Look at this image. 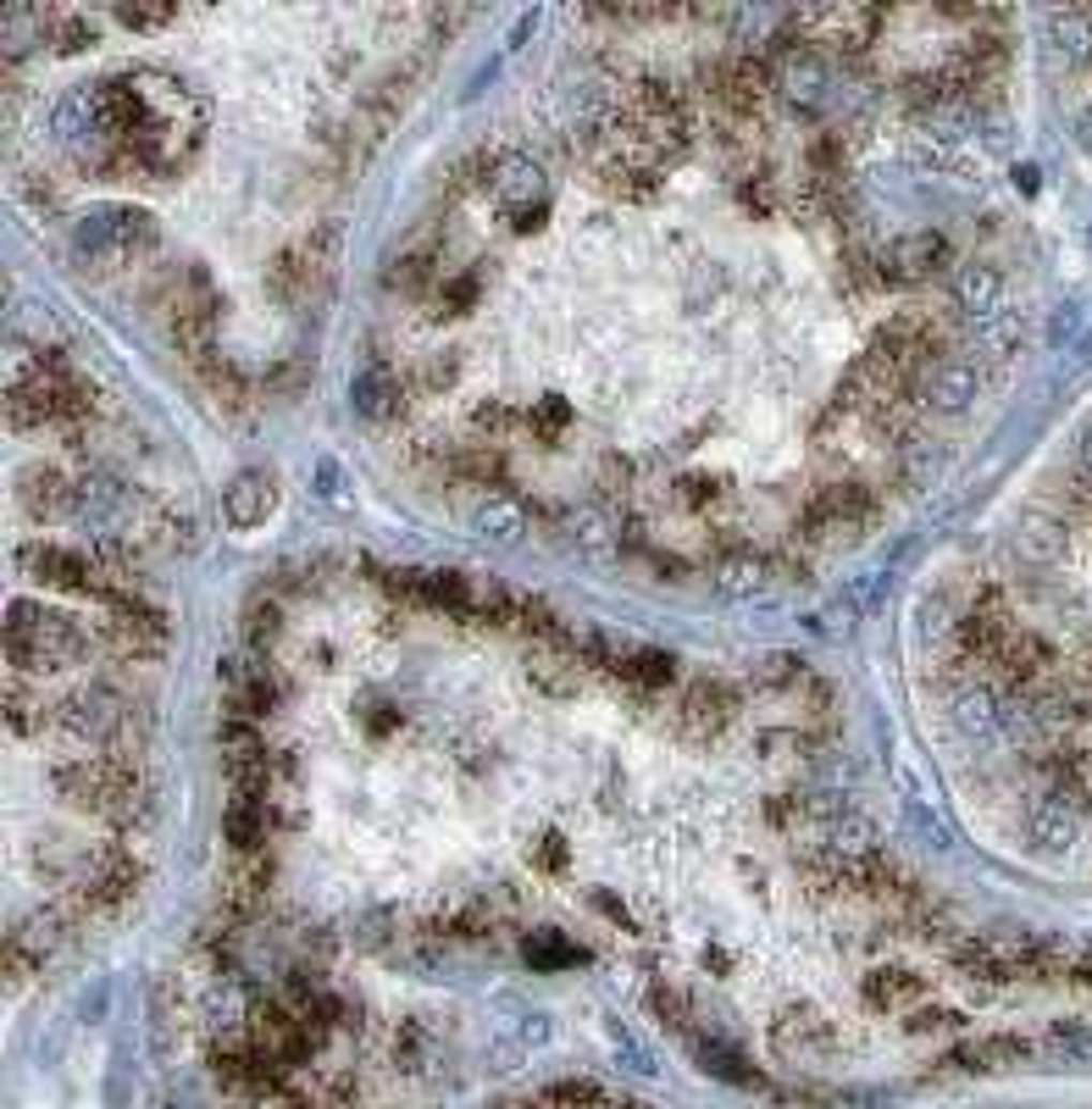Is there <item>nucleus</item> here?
Returning a JSON list of instances; mask_svg holds the SVG:
<instances>
[{"label": "nucleus", "mask_w": 1092, "mask_h": 1109, "mask_svg": "<svg viewBox=\"0 0 1092 1109\" xmlns=\"http://www.w3.org/2000/svg\"><path fill=\"white\" fill-rule=\"evenodd\" d=\"M6 722H12V733H34V727H40L34 705H23V694H17V689H12V699H6Z\"/></svg>", "instance_id": "obj_47"}, {"label": "nucleus", "mask_w": 1092, "mask_h": 1109, "mask_svg": "<svg viewBox=\"0 0 1092 1109\" xmlns=\"http://www.w3.org/2000/svg\"><path fill=\"white\" fill-rule=\"evenodd\" d=\"M1048 1049L1076 1065H1092V1021H1059L1048 1026Z\"/></svg>", "instance_id": "obj_32"}, {"label": "nucleus", "mask_w": 1092, "mask_h": 1109, "mask_svg": "<svg viewBox=\"0 0 1092 1109\" xmlns=\"http://www.w3.org/2000/svg\"><path fill=\"white\" fill-rule=\"evenodd\" d=\"M333 250H339V227L333 222H323V227H311L305 239H295L288 250H278V261H272V272H267V283H272V295L278 300H316L323 295V283H328V272H333Z\"/></svg>", "instance_id": "obj_5"}, {"label": "nucleus", "mask_w": 1092, "mask_h": 1109, "mask_svg": "<svg viewBox=\"0 0 1092 1109\" xmlns=\"http://www.w3.org/2000/svg\"><path fill=\"white\" fill-rule=\"evenodd\" d=\"M56 788L73 794L89 815L101 822H128L139 810V777L128 760H73V766H56Z\"/></svg>", "instance_id": "obj_4"}, {"label": "nucleus", "mask_w": 1092, "mask_h": 1109, "mask_svg": "<svg viewBox=\"0 0 1092 1109\" xmlns=\"http://www.w3.org/2000/svg\"><path fill=\"white\" fill-rule=\"evenodd\" d=\"M472 528L483 533V538H517V533H522V505L505 500V494H494V500H483V505H472Z\"/></svg>", "instance_id": "obj_29"}, {"label": "nucleus", "mask_w": 1092, "mask_h": 1109, "mask_svg": "<svg viewBox=\"0 0 1092 1109\" xmlns=\"http://www.w3.org/2000/svg\"><path fill=\"white\" fill-rule=\"evenodd\" d=\"M959 1026V1016L954 1009H938V1004H926V1009H910L904 1016V1032H915V1037H931V1032H954Z\"/></svg>", "instance_id": "obj_42"}, {"label": "nucleus", "mask_w": 1092, "mask_h": 1109, "mask_svg": "<svg viewBox=\"0 0 1092 1109\" xmlns=\"http://www.w3.org/2000/svg\"><path fill=\"white\" fill-rule=\"evenodd\" d=\"M771 84H777L798 112H816L826 101V56H816L810 45L788 50L777 68H771Z\"/></svg>", "instance_id": "obj_15"}, {"label": "nucleus", "mask_w": 1092, "mask_h": 1109, "mask_svg": "<svg viewBox=\"0 0 1092 1109\" xmlns=\"http://www.w3.org/2000/svg\"><path fill=\"white\" fill-rule=\"evenodd\" d=\"M688 1037V1054L716 1076V1082H737V1088H765V1076L749 1065V1054L744 1049H732V1043H721V1037H710V1032H683Z\"/></svg>", "instance_id": "obj_18"}, {"label": "nucleus", "mask_w": 1092, "mask_h": 1109, "mask_svg": "<svg viewBox=\"0 0 1092 1109\" xmlns=\"http://www.w3.org/2000/svg\"><path fill=\"white\" fill-rule=\"evenodd\" d=\"M222 771H228V788L234 794H261L267 799V782H272V755L261 749L250 722H234L222 727Z\"/></svg>", "instance_id": "obj_10"}, {"label": "nucleus", "mask_w": 1092, "mask_h": 1109, "mask_svg": "<svg viewBox=\"0 0 1092 1109\" xmlns=\"http://www.w3.org/2000/svg\"><path fill=\"white\" fill-rule=\"evenodd\" d=\"M887 17L882 12H865V6H826V12H793L788 28L798 34V45H810L816 56H859L865 45L877 40V28Z\"/></svg>", "instance_id": "obj_6"}, {"label": "nucleus", "mask_w": 1092, "mask_h": 1109, "mask_svg": "<svg viewBox=\"0 0 1092 1109\" xmlns=\"http://www.w3.org/2000/svg\"><path fill=\"white\" fill-rule=\"evenodd\" d=\"M139 888V860L128 855V849H106V855H94V871H89V883L78 888V899L89 910H111V904H128Z\"/></svg>", "instance_id": "obj_14"}, {"label": "nucleus", "mask_w": 1092, "mask_h": 1109, "mask_svg": "<svg viewBox=\"0 0 1092 1109\" xmlns=\"http://www.w3.org/2000/svg\"><path fill=\"white\" fill-rule=\"evenodd\" d=\"M976 383H982V372L971 361H959V355H948V361L921 383V400L938 405V411H954V405H966L976 395Z\"/></svg>", "instance_id": "obj_22"}, {"label": "nucleus", "mask_w": 1092, "mask_h": 1109, "mask_svg": "<svg viewBox=\"0 0 1092 1109\" xmlns=\"http://www.w3.org/2000/svg\"><path fill=\"white\" fill-rule=\"evenodd\" d=\"M40 28H45V45H50V50H84V45L94 40L89 12H40Z\"/></svg>", "instance_id": "obj_28"}, {"label": "nucleus", "mask_w": 1092, "mask_h": 1109, "mask_svg": "<svg viewBox=\"0 0 1092 1109\" xmlns=\"http://www.w3.org/2000/svg\"><path fill=\"white\" fill-rule=\"evenodd\" d=\"M765 577H771V566L760 561L754 549H737V554H727V561H721V589H727V594H760Z\"/></svg>", "instance_id": "obj_30"}, {"label": "nucleus", "mask_w": 1092, "mask_h": 1109, "mask_svg": "<svg viewBox=\"0 0 1092 1109\" xmlns=\"http://www.w3.org/2000/svg\"><path fill=\"white\" fill-rule=\"evenodd\" d=\"M244 638H250V644H272V638H278V605H272V600H261L255 610H244Z\"/></svg>", "instance_id": "obj_43"}, {"label": "nucleus", "mask_w": 1092, "mask_h": 1109, "mask_svg": "<svg viewBox=\"0 0 1092 1109\" xmlns=\"http://www.w3.org/2000/svg\"><path fill=\"white\" fill-rule=\"evenodd\" d=\"M649 1004H655V1016H660L665 1026L688 1032V1004H683V993H677V988H665V982H649Z\"/></svg>", "instance_id": "obj_41"}, {"label": "nucleus", "mask_w": 1092, "mask_h": 1109, "mask_svg": "<svg viewBox=\"0 0 1092 1109\" xmlns=\"http://www.w3.org/2000/svg\"><path fill=\"white\" fill-rule=\"evenodd\" d=\"M732 710H737L732 682H721V677H710V671H699L693 682H683V694H677V722H683L688 738H716V733H727Z\"/></svg>", "instance_id": "obj_9"}, {"label": "nucleus", "mask_w": 1092, "mask_h": 1109, "mask_svg": "<svg viewBox=\"0 0 1092 1109\" xmlns=\"http://www.w3.org/2000/svg\"><path fill=\"white\" fill-rule=\"evenodd\" d=\"M810 749V738L798 733V727H771V733H760V755L765 760H798Z\"/></svg>", "instance_id": "obj_38"}, {"label": "nucleus", "mask_w": 1092, "mask_h": 1109, "mask_svg": "<svg viewBox=\"0 0 1092 1109\" xmlns=\"http://www.w3.org/2000/svg\"><path fill=\"white\" fill-rule=\"evenodd\" d=\"M150 245H155V222L139 206H94L73 222V250L89 267H111V261L122 267Z\"/></svg>", "instance_id": "obj_3"}, {"label": "nucleus", "mask_w": 1092, "mask_h": 1109, "mask_svg": "<svg viewBox=\"0 0 1092 1109\" xmlns=\"http://www.w3.org/2000/svg\"><path fill=\"white\" fill-rule=\"evenodd\" d=\"M522 416H527V428H533L538 439H560V433L571 428V405H566V400H555V395H543V400H533V405H527Z\"/></svg>", "instance_id": "obj_33"}, {"label": "nucleus", "mask_w": 1092, "mask_h": 1109, "mask_svg": "<svg viewBox=\"0 0 1092 1109\" xmlns=\"http://www.w3.org/2000/svg\"><path fill=\"white\" fill-rule=\"evenodd\" d=\"M394 1060H400V1070H422L428 1065V1026L422 1021H405L394 1032Z\"/></svg>", "instance_id": "obj_37"}, {"label": "nucleus", "mask_w": 1092, "mask_h": 1109, "mask_svg": "<svg viewBox=\"0 0 1092 1109\" xmlns=\"http://www.w3.org/2000/svg\"><path fill=\"white\" fill-rule=\"evenodd\" d=\"M422 378H428V388H449V383H455V350H438L433 367H422Z\"/></svg>", "instance_id": "obj_46"}, {"label": "nucleus", "mask_w": 1092, "mask_h": 1109, "mask_svg": "<svg viewBox=\"0 0 1092 1109\" xmlns=\"http://www.w3.org/2000/svg\"><path fill=\"white\" fill-rule=\"evenodd\" d=\"M167 638V616L134 600V594H117L111 610H106V622H101V644L111 649L117 661H150L155 649H162Z\"/></svg>", "instance_id": "obj_7"}, {"label": "nucleus", "mask_w": 1092, "mask_h": 1109, "mask_svg": "<svg viewBox=\"0 0 1092 1109\" xmlns=\"http://www.w3.org/2000/svg\"><path fill=\"white\" fill-rule=\"evenodd\" d=\"M278 705V682L267 671V661H234L228 666V710L239 722H255V715H272Z\"/></svg>", "instance_id": "obj_17"}, {"label": "nucleus", "mask_w": 1092, "mask_h": 1109, "mask_svg": "<svg viewBox=\"0 0 1092 1109\" xmlns=\"http://www.w3.org/2000/svg\"><path fill=\"white\" fill-rule=\"evenodd\" d=\"M533 866H538V871H566V843H560V838H543L538 849H533Z\"/></svg>", "instance_id": "obj_48"}, {"label": "nucleus", "mask_w": 1092, "mask_h": 1109, "mask_svg": "<svg viewBox=\"0 0 1092 1109\" xmlns=\"http://www.w3.org/2000/svg\"><path fill=\"white\" fill-rule=\"evenodd\" d=\"M737 201H744L754 217H765L771 206H777V189H771V173H737Z\"/></svg>", "instance_id": "obj_39"}, {"label": "nucleus", "mask_w": 1092, "mask_h": 1109, "mask_svg": "<svg viewBox=\"0 0 1092 1109\" xmlns=\"http://www.w3.org/2000/svg\"><path fill=\"white\" fill-rule=\"evenodd\" d=\"M1032 1060V1043L1015 1032H992V1037H959L943 1049V1070H999V1065H1020Z\"/></svg>", "instance_id": "obj_12"}, {"label": "nucleus", "mask_w": 1092, "mask_h": 1109, "mask_svg": "<svg viewBox=\"0 0 1092 1109\" xmlns=\"http://www.w3.org/2000/svg\"><path fill=\"white\" fill-rule=\"evenodd\" d=\"M117 23L122 28H167L173 6H117Z\"/></svg>", "instance_id": "obj_44"}, {"label": "nucleus", "mask_w": 1092, "mask_h": 1109, "mask_svg": "<svg viewBox=\"0 0 1092 1109\" xmlns=\"http://www.w3.org/2000/svg\"><path fill=\"white\" fill-rule=\"evenodd\" d=\"M489 194H494V206L522 227H533L543 211H550V183H543L538 161H527V156H499L489 167Z\"/></svg>", "instance_id": "obj_8"}, {"label": "nucleus", "mask_w": 1092, "mask_h": 1109, "mask_svg": "<svg viewBox=\"0 0 1092 1109\" xmlns=\"http://www.w3.org/2000/svg\"><path fill=\"white\" fill-rule=\"evenodd\" d=\"M272 505H278V488H272L267 472H239L228 483V494H222V511H228L234 528H255V521H267Z\"/></svg>", "instance_id": "obj_19"}, {"label": "nucleus", "mask_w": 1092, "mask_h": 1109, "mask_svg": "<svg viewBox=\"0 0 1092 1109\" xmlns=\"http://www.w3.org/2000/svg\"><path fill=\"white\" fill-rule=\"evenodd\" d=\"M499 1109H533V1104H499Z\"/></svg>", "instance_id": "obj_50"}, {"label": "nucleus", "mask_w": 1092, "mask_h": 1109, "mask_svg": "<svg viewBox=\"0 0 1092 1109\" xmlns=\"http://www.w3.org/2000/svg\"><path fill=\"white\" fill-rule=\"evenodd\" d=\"M349 400H356V411L367 422H394L405 411V383H400V372L389 361H367L356 388H349Z\"/></svg>", "instance_id": "obj_16"}, {"label": "nucleus", "mask_w": 1092, "mask_h": 1109, "mask_svg": "<svg viewBox=\"0 0 1092 1109\" xmlns=\"http://www.w3.org/2000/svg\"><path fill=\"white\" fill-rule=\"evenodd\" d=\"M101 112H106V145L134 173L178 178L195 167L206 139V106L173 73L122 68L117 78L101 84Z\"/></svg>", "instance_id": "obj_1"}, {"label": "nucleus", "mask_w": 1092, "mask_h": 1109, "mask_svg": "<svg viewBox=\"0 0 1092 1109\" xmlns=\"http://www.w3.org/2000/svg\"><path fill=\"white\" fill-rule=\"evenodd\" d=\"M543 1104H560V1109H604V1093L594 1082H560L543 1093Z\"/></svg>", "instance_id": "obj_40"}, {"label": "nucleus", "mask_w": 1092, "mask_h": 1109, "mask_svg": "<svg viewBox=\"0 0 1092 1109\" xmlns=\"http://www.w3.org/2000/svg\"><path fill=\"white\" fill-rule=\"evenodd\" d=\"M367 727H372V733H394L400 715H394L389 705H367Z\"/></svg>", "instance_id": "obj_49"}, {"label": "nucleus", "mask_w": 1092, "mask_h": 1109, "mask_svg": "<svg viewBox=\"0 0 1092 1109\" xmlns=\"http://www.w3.org/2000/svg\"><path fill=\"white\" fill-rule=\"evenodd\" d=\"M533 682L543 694H577V682H583V655H577V644H550L543 655L533 661Z\"/></svg>", "instance_id": "obj_24"}, {"label": "nucleus", "mask_w": 1092, "mask_h": 1109, "mask_svg": "<svg viewBox=\"0 0 1092 1109\" xmlns=\"http://www.w3.org/2000/svg\"><path fill=\"white\" fill-rule=\"evenodd\" d=\"M566 528H571V538L583 544V549H610V544H622V533H616V516H610V511H599V505H588V511H571V516H566Z\"/></svg>", "instance_id": "obj_31"}, {"label": "nucleus", "mask_w": 1092, "mask_h": 1109, "mask_svg": "<svg viewBox=\"0 0 1092 1109\" xmlns=\"http://www.w3.org/2000/svg\"><path fill=\"white\" fill-rule=\"evenodd\" d=\"M921 993H926V982H921L915 971H898V965H893V971H871V976H865V1004L882 1009V1016H893L898 1004H910V1009H915V999H921Z\"/></svg>", "instance_id": "obj_25"}, {"label": "nucleus", "mask_w": 1092, "mask_h": 1109, "mask_svg": "<svg viewBox=\"0 0 1092 1109\" xmlns=\"http://www.w3.org/2000/svg\"><path fill=\"white\" fill-rule=\"evenodd\" d=\"M222 832H228L234 855L267 849V799H261V794H234V799H228V815H222Z\"/></svg>", "instance_id": "obj_21"}, {"label": "nucleus", "mask_w": 1092, "mask_h": 1109, "mask_svg": "<svg viewBox=\"0 0 1092 1109\" xmlns=\"http://www.w3.org/2000/svg\"><path fill=\"white\" fill-rule=\"evenodd\" d=\"M599 483L610 488V494H622V488L632 483V461H627V455H604V461H599Z\"/></svg>", "instance_id": "obj_45"}, {"label": "nucleus", "mask_w": 1092, "mask_h": 1109, "mask_svg": "<svg viewBox=\"0 0 1092 1109\" xmlns=\"http://www.w3.org/2000/svg\"><path fill=\"white\" fill-rule=\"evenodd\" d=\"M999 295H1004V283H999V272H992V267H959V272H954V300H959V311L987 316L992 306H999Z\"/></svg>", "instance_id": "obj_26"}, {"label": "nucleus", "mask_w": 1092, "mask_h": 1109, "mask_svg": "<svg viewBox=\"0 0 1092 1109\" xmlns=\"http://www.w3.org/2000/svg\"><path fill=\"white\" fill-rule=\"evenodd\" d=\"M732 500V488L716 477V472H683V477H671L665 483V505H683L704 521H721V505Z\"/></svg>", "instance_id": "obj_20"}, {"label": "nucleus", "mask_w": 1092, "mask_h": 1109, "mask_svg": "<svg viewBox=\"0 0 1092 1109\" xmlns=\"http://www.w3.org/2000/svg\"><path fill=\"white\" fill-rule=\"evenodd\" d=\"M522 955H527V965H577V960H583L577 949H566L555 932H527V937H522Z\"/></svg>", "instance_id": "obj_35"}, {"label": "nucleus", "mask_w": 1092, "mask_h": 1109, "mask_svg": "<svg viewBox=\"0 0 1092 1109\" xmlns=\"http://www.w3.org/2000/svg\"><path fill=\"white\" fill-rule=\"evenodd\" d=\"M23 505L34 521H73L84 516V483H73L61 467H34L23 477Z\"/></svg>", "instance_id": "obj_11"}, {"label": "nucleus", "mask_w": 1092, "mask_h": 1109, "mask_svg": "<svg viewBox=\"0 0 1092 1109\" xmlns=\"http://www.w3.org/2000/svg\"><path fill=\"white\" fill-rule=\"evenodd\" d=\"M449 477H472L477 488H499L505 483V455L494 444H455V472Z\"/></svg>", "instance_id": "obj_27"}, {"label": "nucleus", "mask_w": 1092, "mask_h": 1109, "mask_svg": "<svg viewBox=\"0 0 1092 1109\" xmlns=\"http://www.w3.org/2000/svg\"><path fill=\"white\" fill-rule=\"evenodd\" d=\"M522 422H527V416H517V411L499 405V400H483V405L472 411V428H477V433H489V439H510V433L522 428Z\"/></svg>", "instance_id": "obj_36"}, {"label": "nucleus", "mask_w": 1092, "mask_h": 1109, "mask_svg": "<svg viewBox=\"0 0 1092 1109\" xmlns=\"http://www.w3.org/2000/svg\"><path fill=\"white\" fill-rule=\"evenodd\" d=\"M433 289H438L433 311H438V316H455V311H466V306L477 300V272H449V278L438 272V283H433Z\"/></svg>", "instance_id": "obj_34"}, {"label": "nucleus", "mask_w": 1092, "mask_h": 1109, "mask_svg": "<svg viewBox=\"0 0 1092 1109\" xmlns=\"http://www.w3.org/2000/svg\"><path fill=\"white\" fill-rule=\"evenodd\" d=\"M749 682H754V689H765V694H816V689H821L816 671L798 661V655H760V661L749 666Z\"/></svg>", "instance_id": "obj_23"}, {"label": "nucleus", "mask_w": 1092, "mask_h": 1109, "mask_svg": "<svg viewBox=\"0 0 1092 1109\" xmlns=\"http://www.w3.org/2000/svg\"><path fill=\"white\" fill-rule=\"evenodd\" d=\"M122 722H128V710H122V699L111 689H84L78 699L61 705V727L89 738V743H111L122 733Z\"/></svg>", "instance_id": "obj_13"}, {"label": "nucleus", "mask_w": 1092, "mask_h": 1109, "mask_svg": "<svg viewBox=\"0 0 1092 1109\" xmlns=\"http://www.w3.org/2000/svg\"><path fill=\"white\" fill-rule=\"evenodd\" d=\"M84 655V633L73 616L45 605H12L6 610V661L17 671H61Z\"/></svg>", "instance_id": "obj_2"}]
</instances>
